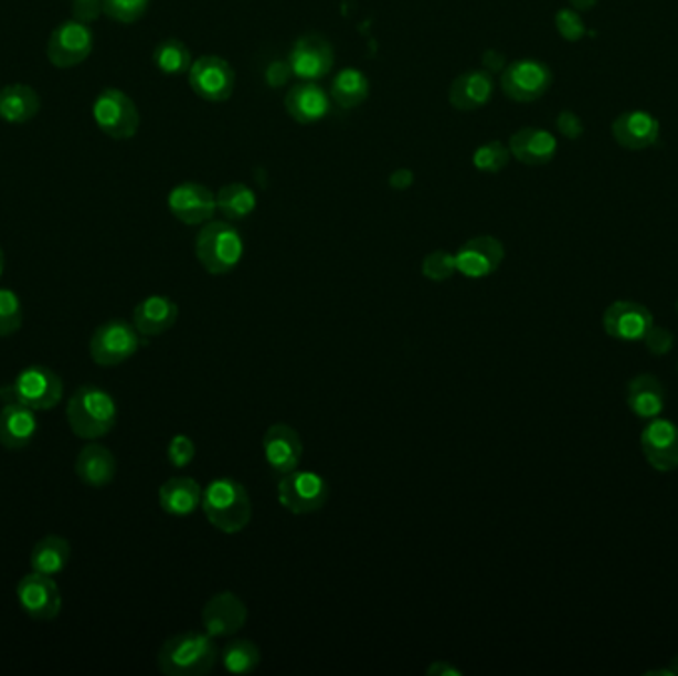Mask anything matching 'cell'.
I'll return each instance as SVG.
<instances>
[{
  "label": "cell",
  "mask_w": 678,
  "mask_h": 676,
  "mask_svg": "<svg viewBox=\"0 0 678 676\" xmlns=\"http://www.w3.org/2000/svg\"><path fill=\"white\" fill-rule=\"evenodd\" d=\"M413 181H415V175L409 169H398L395 173H391V177H389V184L398 191H405L413 184Z\"/></svg>",
  "instance_id": "obj_45"
},
{
  "label": "cell",
  "mask_w": 678,
  "mask_h": 676,
  "mask_svg": "<svg viewBox=\"0 0 678 676\" xmlns=\"http://www.w3.org/2000/svg\"><path fill=\"white\" fill-rule=\"evenodd\" d=\"M197 456V445L187 435H174L167 445V461L173 468H184L193 463Z\"/></svg>",
  "instance_id": "obj_39"
},
{
  "label": "cell",
  "mask_w": 678,
  "mask_h": 676,
  "mask_svg": "<svg viewBox=\"0 0 678 676\" xmlns=\"http://www.w3.org/2000/svg\"><path fill=\"white\" fill-rule=\"evenodd\" d=\"M219 661V647L209 633L184 631L159 648L157 667L167 676H203Z\"/></svg>",
  "instance_id": "obj_1"
},
{
  "label": "cell",
  "mask_w": 678,
  "mask_h": 676,
  "mask_svg": "<svg viewBox=\"0 0 678 676\" xmlns=\"http://www.w3.org/2000/svg\"><path fill=\"white\" fill-rule=\"evenodd\" d=\"M99 14H104L102 0H74V4H72V17H74V20L84 22V24L96 22Z\"/></svg>",
  "instance_id": "obj_41"
},
{
  "label": "cell",
  "mask_w": 678,
  "mask_h": 676,
  "mask_svg": "<svg viewBox=\"0 0 678 676\" xmlns=\"http://www.w3.org/2000/svg\"><path fill=\"white\" fill-rule=\"evenodd\" d=\"M70 548L68 540L62 538V536H44L42 540L36 541V546L30 551V568L32 571H39L44 575H59L62 571L66 570L68 566Z\"/></svg>",
  "instance_id": "obj_30"
},
{
  "label": "cell",
  "mask_w": 678,
  "mask_h": 676,
  "mask_svg": "<svg viewBox=\"0 0 678 676\" xmlns=\"http://www.w3.org/2000/svg\"><path fill=\"white\" fill-rule=\"evenodd\" d=\"M495 96V77L490 72L470 70L460 76L448 87V104L456 112H476L485 107Z\"/></svg>",
  "instance_id": "obj_22"
},
{
  "label": "cell",
  "mask_w": 678,
  "mask_h": 676,
  "mask_svg": "<svg viewBox=\"0 0 678 676\" xmlns=\"http://www.w3.org/2000/svg\"><path fill=\"white\" fill-rule=\"evenodd\" d=\"M94 50V32L80 20H64L50 34L46 59L54 68H76Z\"/></svg>",
  "instance_id": "obj_10"
},
{
  "label": "cell",
  "mask_w": 678,
  "mask_h": 676,
  "mask_svg": "<svg viewBox=\"0 0 678 676\" xmlns=\"http://www.w3.org/2000/svg\"><path fill=\"white\" fill-rule=\"evenodd\" d=\"M555 127L563 137L568 139H578L583 136V124L580 117L575 116L573 112H562L558 119H555Z\"/></svg>",
  "instance_id": "obj_42"
},
{
  "label": "cell",
  "mask_w": 678,
  "mask_h": 676,
  "mask_svg": "<svg viewBox=\"0 0 678 676\" xmlns=\"http://www.w3.org/2000/svg\"><path fill=\"white\" fill-rule=\"evenodd\" d=\"M483 66L490 74L502 72L506 68V56L500 54L498 50H486L485 56H483Z\"/></svg>",
  "instance_id": "obj_44"
},
{
  "label": "cell",
  "mask_w": 678,
  "mask_h": 676,
  "mask_svg": "<svg viewBox=\"0 0 678 676\" xmlns=\"http://www.w3.org/2000/svg\"><path fill=\"white\" fill-rule=\"evenodd\" d=\"M421 272L426 281L446 282L455 276L456 256L453 252L435 251L426 254L425 261L421 264Z\"/></svg>",
  "instance_id": "obj_38"
},
{
  "label": "cell",
  "mask_w": 678,
  "mask_h": 676,
  "mask_svg": "<svg viewBox=\"0 0 678 676\" xmlns=\"http://www.w3.org/2000/svg\"><path fill=\"white\" fill-rule=\"evenodd\" d=\"M292 70L288 66V62H274L266 70V82H268V86L272 87H280L290 80Z\"/></svg>",
  "instance_id": "obj_43"
},
{
  "label": "cell",
  "mask_w": 678,
  "mask_h": 676,
  "mask_svg": "<svg viewBox=\"0 0 678 676\" xmlns=\"http://www.w3.org/2000/svg\"><path fill=\"white\" fill-rule=\"evenodd\" d=\"M640 448L655 471H675L678 468V426L667 419L650 421L649 425L643 429Z\"/></svg>",
  "instance_id": "obj_19"
},
{
  "label": "cell",
  "mask_w": 678,
  "mask_h": 676,
  "mask_svg": "<svg viewBox=\"0 0 678 676\" xmlns=\"http://www.w3.org/2000/svg\"><path fill=\"white\" fill-rule=\"evenodd\" d=\"M153 64L166 76H183L193 66V56L189 46L177 39H167L153 50Z\"/></svg>",
  "instance_id": "obj_33"
},
{
  "label": "cell",
  "mask_w": 678,
  "mask_h": 676,
  "mask_svg": "<svg viewBox=\"0 0 678 676\" xmlns=\"http://www.w3.org/2000/svg\"><path fill=\"white\" fill-rule=\"evenodd\" d=\"M262 451L272 471L278 476H284L294 473L300 466L304 443L300 433L294 426L288 423H274L262 436Z\"/></svg>",
  "instance_id": "obj_16"
},
{
  "label": "cell",
  "mask_w": 678,
  "mask_h": 676,
  "mask_svg": "<svg viewBox=\"0 0 678 676\" xmlns=\"http://www.w3.org/2000/svg\"><path fill=\"white\" fill-rule=\"evenodd\" d=\"M603 328L611 338L621 341L645 339L653 329V314L639 302H615L603 314Z\"/></svg>",
  "instance_id": "obj_20"
},
{
  "label": "cell",
  "mask_w": 678,
  "mask_h": 676,
  "mask_svg": "<svg viewBox=\"0 0 678 676\" xmlns=\"http://www.w3.org/2000/svg\"><path fill=\"white\" fill-rule=\"evenodd\" d=\"M456 271L470 281H480L495 274L505 262V244L490 234H480L455 252Z\"/></svg>",
  "instance_id": "obj_14"
},
{
  "label": "cell",
  "mask_w": 678,
  "mask_h": 676,
  "mask_svg": "<svg viewBox=\"0 0 678 676\" xmlns=\"http://www.w3.org/2000/svg\"><path fill=\"white\" fill-rule=\"evenodd\" d=\"M167 207L179 223L187 226H203L213 221L216 213V193L201 183H181L171 189Z\"/></svg>",
  "instance_id": "obj_15"
},
{
  "label": "cell",
  "mask_w": 678,
  "mask_h": 676,
  "mask_svg": "<svg viewBox=\"0 0 678 676\" xmlns=\"http://www.w3.org/2000/svg\"><path fill=\"white\" fill-rule=\"evenodd\" d=\"M92 116L104 136L124 141L136 136L141 117L136 102L117 87H106L92 106Z\"/></svg>",
  "instance_id": "obj_8"
},
{
  "label": "cell",
  "mask_w": 678,
  "mask_h": 676,
  "mask_svg": "<svg viewBox=\"0 0 678 676\" xmlns=\"http://www.w3.org/2000/svg\"><path fill=\"white\" fill-rule=\"evenodd\" d=\"M555 29L560 32V36L568 42H578L585 36V24H583L580 12L575 9L558 10Z\"/></svg>",
  "instance_id": "obj_40"
},
{
  "label": "cell",
  "mask_w": 678,
  "mask_h": 676,
  "mask_svg": "<svg viewBox=\"0 0 678 676\" xmlns=\"http://www.w3.org/2000/svg\"><path fill=\"white\" fill-rule=\"evenodd\" d=\"M627 405L640 419H655L665 406V387L655 376H637L627 385Z\"/></svg>",
  "instance_id": "obj_29"
},
{
  "label": "cell",
  "mask_w": 678,
  "mask_h": 676,
  "mask_svg": "<svg viewBox=\"0 0 678 676\" xmlns=\"http://www.w3.org/2000/svg\"><path fill=\"white\" fill-rule=\"evenodd\" d=\"M151 0H102L104 14L119 24H134L146 17Z\"/></svg>",
  "instance_id": "obj_37"
},
{
  "label": "cell",
  "mask_w": 678,
  "mask_h": 676,
  "mask_svg": "<svg viewBox=\"0 0 678 676\" xmlns=\"http://www.w3.org/2000/svg\"><path fill=\"white\" fill-rule=\"evenodd\" d=\"M2 272H4V252L0 249V278H2Z\"/></svg>",
  "instance_id": "obj_48"
},
{
  "label": "cell",
  "mask_w": 678,
  "mask_h": 676,
  "mask_svg": "<svg viewBox=\"0 0 678 676\" xmlns=\"http://www.w3.org/2000/svg\"><path fill=\"white\" fill-rule=\"evenodd\" d=\"M611 136L617 146L629 151H643L657 146L660 139V124L657 117L643 112L631 109L623 112L611 124Z\"/></svg>",
  "instance_id": "obj_18"
},
{
  "label": "cell",
  "mask_w": 678,
  "mask_h": 676,
  "mask_svg": "<svg viewBox=\"0 0 678 676\" xmlns=\"http://www.w3.org/2000/svg\"><path fill=\"white\" fill-rule=\"evenodd\" d=\"M510 149L502 141H488L473 155V163L480 173H500L510 163Z\"/></svg>",
  "instance_id": "obj_35"
},
{
  "label": "cell",
  "mask_w": 678,
  "mask_h": 676,
  "mask_svg": "<svg viewBox=\"0 0 678 676\" xmlns=\"http://www.w3.org/2000/svg\"><path fill=\"white\" fill-rule=\"evenodd\" d=\"M508 149L516 161L538 167L553 161L558 154V139L542 127H522L510 137Z\"/></svg>",
  "instance_id": "obj_24"
},
{
  "label": "cell",
  "mask_w": 678,
  "mask_h": 676,
  "mask_svg": "<svg viewBox=\"0 0 678 676\" xmlns=\"http://www.w3.org/2000/svg\"><path fill=\"white\" fill-rule=\"evenodd\" d=\"M278 503L294 516L320 513L330 498L328 480L314 471H294L280 476L276 486Z\"/></svg>",
  "instance_id": "obj_7"
},
{
  "label": "cell",
  "mask_w": 678,
  "mask_h": 676,
  "mask_svg": "<svg viewBox=\"0 0 678 676\" xmlns=\"http://www.w3.org/2000/svg\"><path fill=\"white\" fill-rule=\"evenodd\" d=\"M194 256L213 276L231 274L243 261V234L231 221H209L194 239Z\"/></svg>",
  "instance_id": "obj_4"
},
{
  "label": "cell",
  "mask_w": 678,
  "mask_h": 676,
  "mask_svg": "<svg viewBox=\"0 0 678 676\" xmlns=\"http://www.w3.org/2000/svg\"><path fill=\"white\" fill-rule=\"evenodd\" d=\"M223 667L233 675H248L261 667L262 653L251 638H236L223 648Z\"/></svg>",
  "instance_id": "obj_34"
},
{
  "label": "cell",
  "mask_w": 678,
  "mask_h": 676,
  "mask_svg": "<svg viewBox=\"0 0 678 676\" xmlns=\"http://www.w3.org/2000/svg\"><path fill=\"white\" fill-rule=\"evenodd\" d=\"M22 302L17 292L0 288V338H9L22 328Z\"/></svg>",
  "instance_id": "obj_36"
},
{
  "label": "cell",
  "mask_w": 678,
  "mask_h": 676,
  "mask_svg": "<svg viewBox=\"0 0 678 676\" xmlns=\"http://www.w3.org/2000/svg\"><path fill=\"white\" fill-rule=\"evenodd\" d=\"M74 471L80 483L86 484L89 488H106L116 478V456L106 446L89 443L76 456Z\"/></svg>",
  "instance_id": "obj_26"
},
{
  "label": "cell",
  "mask_w": 678,
  "mask_h": 676,
  "mask_svg": "<svg viewBox=\"0 0 678 676\" xmlns=\"http://www.w3.org/2000/svg\"><path fill=\"white\" fill-rule=\"evenodd\" d=\"M330 106L331 97L318 82L300 80L298 84H294L288 89V94L284 97V107L288 116L301 126H311V124L321 122L330 114Z\"/></svg>",
  "instance_id": "obj_21"
},
{
  "label": "cell",
  "mask_w": 678,
  "mask_h": 676,
  "mask_svg": "<svg viewBox=\"0 0 678 676\" xmlns=\"http://www.w3.org/2000/svg\"><path fill=\"white\" fill-rule=\"evenodd\" d=\"M369 77L358 68L339 70L330 87V97L341 109H356L369 97Z\"/></svg>",
  "instance_id": "obj_31"
},
{
  "label": "cell",
  "mask_w": 678,
  "mask_h": 676,
  "mask_svg": "<svg viewBox=\"0 0 678 676\" xmlns=\"http://www.w3.org/2000/svg\"><path fill=\"white\" fill-rule=\"evenodd\" d=\"M39 433L36 411L14 401L0 409V445L9 451H20L34 441Z\"/></svg>",
  "instance_id": "obj_23"
},
{
  "label": "cell",
  "mask_w": 678,
  "mask_h": 676,
  "mask_svg": "<svg viewBox=\"0 0 678 676\" xmlns=\"http://www.w3.org/2000/svg\"><path fill=\"white\" fill-rule=\"evenodd\" d=\"M144 344V336L134 324L112 319L96 328L89 339V356L99 368H116L134 358Z\"/></svg>",
  "instance_id": "obj_6"
},
{
  "label": "cell",
  "mask_w": 678,
  "mask_h": 676,
  "mask_svg": "<svg viewBox=\"0 0 678 676\" xmlns=\"http://www.w3.org/2000/svg\"><path fill=\"white\" fill-rule=\"evenodd\" d=\"M66 416L74 435L84 441H96L116 426V399L102 387L82 385L70 397Z\"/></svg>",
  "instance_id": "obj_3"
},
{
  "label": "cell",
  "mask_w": 678,
  "mask_h": 676,
  "mask_svg": "<svg viewBox=\"0 0 678 676\" xmlns=\"http://www.w3.org/2000/svg\"><path fill=\"white\" fill-rule=\"evenodd\" d=\"M597 2H600V0H570V4H572L573 9L578 10V12L592 10Z\"/></svg>",
  "instance_id": "obj_47"
},
{
  "label": "cell",
  "mask_w": 678,
  "mask_h": 676,
  "mask_svg": "<svg viewBox=\"0 0 678 676\" xmlns=\"http://www.w3.org/2000/svg\"><path fill=\"white\" fill-rule=\"evenodd\" d=\"M40 96L27 84H10L0 89V119L7 124H29L39 116Z\"/></svg>",
  "instance_id": "obj_28"
},
{
  "label": "cell",
  "mask_w": 678,
  "mask_h": 676,
  "mask_svg": "<svg viewBox=\"0 0 678 676\" xmlns=\"http://www.w3.org/2000/svg\"><path fill=\"white\" fill-rule=\"evenodd\" d=\"M64 395L62 377L44 366H30L22 369L9 387L0 389L4 403L14 401L34 411H52Z\"/></svg>",
  "instance_id": "obj_5"
},
{
  "label": "cell",
  "mask_w": 678,
  "mask_h": 676,
  "mask_svg": "<svg viewBox=\"0 0 678 676\" xmlns=\"http://www.w3.org/2000/svg\"><path fill=\"white\" fill-rule=\"evenodd\" d=\"M286 62L290 66L292 76L304 82H318L333 70L336 52L330 40L320 34H304L294 42Z\"/></svg>",
  "instance_id": "obj_12"
},
{
  "label": "cell",
  "mask_w": 678,
  "mask_h": 676,
  "mask_svg": "<svg viewBox=\"0 0 678 676\" xmlns=\"http://www.w3.org/2000/svg\"><path fill=\"white\" fill-rule=\"evenodd\" d=\"M204 518L223 534H239L253 520V503L244 484L233 478H216L203 490Z\"/></svg>",
  "instance_id": "obj_2"
},
{
  "label": "cell",
  "mask_w": 678,
  "mask_h": 676,
  "mask_svg": "<svg viewBox=\"0 0 678 676\" xmlns=\"http://www.w3.org/2000/svg\"><path fill=\"white\" fill-rule=\"evenodd\" d=\"M256 204H258V199L248 184H224L216 193V211L231 223L248 219L256 211Z\"/></svg>",
  "instance_id": "obj_32"
},
{
  "label": "cell",
  "mask_w": 678,
  "mask_h": 676,
  "mask_svg": "<svg viewBox=\"0 0 678 676\" xmlns=\"http://www.w3.org/2000/svg\"><path fill=\"white\" fill-rule=\"evenodd\" d=\"M17 598L20 609L34 621H52L62 611L59 583L39 571H32L19 581Z\"/></svg>",
  "instance_id": "obj_13"
},
{
  "label": "cell",
  "mask_w": 678,
  "mask_h": 676,
  "mask_svg": "<svg viewBox=\"0 0 678 676\" xmlns=\"http://www.w3.org/2000/svg\"><path fill=\"white\" fill-rule=\"evenodd\" d=\"M248 609L233 591H221L204 603L203 627L213 638L236 635L246 625Z\"/></svg>",
  "instance_id": "obj_17"
},
{
  "label": "cell",
  "mask_w": 678,
  "mask_h": 676,
  "mask_svg": "<svg viewBox=\"0 0 678 676\" xmlns=\"http://www.w3.org/2000/svg\"><path fill=\"white\" fill-rule=\"evenodd\" d=\"M203 503V488L191 476H173L159 488V506L173 518H187Z\"/></svg>",
  "instance_id": "obj_27"
},
{
  "label": "cell",
  "mask_w": 678,
  "mask_h": 676,
  "mask_svg": "<svg viewBox=\"0 0 678 676\" xmlns=\"http://www.w3.org/2000/svg\"><path fill=\"white\" fill-rule=\"evenodd\" d=\"M179 318V306L171 298L153 294L139 302L134 309V326L144 338H157L173 328Z\"/></svg>",
  "instance_id": "obj_25"
},
{
  "label": "cell",
  "mask_w": 678,
  "mask_h": 676,
  "mask_svg": "<svg viewBox=\"0 0 678 676\" xmlns=\"http://www.w3.org/2000/svg\"><path fill=\"white\" fill-rule=\"evenodd\" d=\"M426 675L428 676H460V670H456L455 667H451L445 661H436L431 667L426 668Z\"/></svg>",
  "instance_id": "obj_46"
},
{
  "label": "cell",
  "mask_w": 678,
  "mask_h": 676,
  "mask_svg": "<svg viewBox=\"0 0 678 676\" xmlns=\"http://www.w3.org/2000/svg\"><path fill=\"white\" fill-rule=\"evenodd\" d=\"M189 86L197 97L211 104H223L233 97L236 74L233 66L221 56H201L193 60L189 70Z\"/></svg>",
  "instance_id": "obj_11"
},
{
  "label": "cell",
  "mask_w": 678,
  "mask_h": 676,
  "mask_svg": "<svg viewBox=\"0 0 678 676\" xmlns=\"http://www.w3.org/2000/svg\"><path fill=\"white\" fill-rule=\"evenodd\" d=\"M553 74L548 64L540 60H516L506 64L500 76L505 96L518 104H532L548 94L552 87Z\"/></svg>",
  "instance_id": "obj_9"
}]
</instances>
